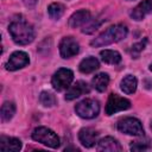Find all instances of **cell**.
I'll list each match as a JSON object with an SVG mask.
<instances>
[{
    "label": "cell",
    "mask_w": 152,
    "mask_h": 152,
    "mask_svg": "<svg viewBox=\"0 0 152 152\" xmlns=\"http://www.w3.org/2000/svg\"><path fill=\"white\" fill-rule=\"evenodd\" d=\"M8 32L12 39L19 45H26L34 39L33 26L27 23L23 17L15 18L8 26Z\"/></svg>",
    "instance_id": "obj_1"
},
{
    "label": "cell",
    "mask_w": 152,
    "mask_h": 152,
    "mask_svg": "<svg viewBox=\"0 0 152 152\" xmlns=\"http://www.w3.org/2000/svg\"><path fill=\"white\" fill-rule=\"evenodd\" d=\"M131 107V102L119 96L118 94H110L106 104V114L107 115H112L116 112L120 110H126Z\"/></svg>",
    "instance_id": "obj_7"
},
{
    "label": "cell",
    "mask_w": 152,
    "mask_h": 152,
    "mask_svg": "<svg viewBox=\"0 0 152 152\" xmlns=\"http://www.w3.org/2000/svg\"><path fill=\"white\" fill-rule=\"evenodd\" d=\"M137 78L133 75H127L125 78H122L121 81V90L126 94H133L137 89Z\"/></svg>",
    "instance_id": "obj_19"
},
{
    "label": "cell",
    "mask_w": 152,
    "mask_h": 152,
    "mask_svg": "<svg viewBox=\"0 0 152 152\" xmlns=\"http://www.w3.org/2000/svg\"><path fill=\"white\" fill-rule=\"evenodd\" d=\"M97 150L99 151H104V152H119V151H121V146L114 138L106 137V138H103L99 141Z\"/></svg>",
    "instance_id": "obj_15"
},
{
    "label": "cell",
    "mask_w": 152,
    "mask_h": 152,
    "mask_svg": "<svg viewBox=\"0 0 152 152\" xmlns=\"http://www.w3.org/2000/svg\"><path fill=\"white\" fill-rule=\"evenodd\" d=\"M72 78H74V72L70 69L61 68L53 74L51 83L56 90H63L70 86V83L72 82Z\"/></svg>",
    "instance_id": "obj_6"
},
{
    "label": "cell",
    "mask_w": 152,
    "mask_h": 152,
    "mask_svg": "<svg viewBox=\"0 0 152 152\" xmlns=\"http://www.w3.org/2000/svg\"><path fill=\"white\" fill-rule=\"evenodd\" d=\"M152 12V0H144L131 12V17L134 20H141L147 13Z\"/></svg>",
    "instance_id": "obj_14"
},
{
    "label": "cell",
    "mask_w": 152,
    "mask_h": 152,
    "mask_svg": "<svg viewBox=\"0 0 152 152\" xmlns=\"http://www.w3.org/2000/svg\"><path fill=\"white\" fill-rule=\"evenodd\" d=\"M14 113H15V106H14L13 102L6 101V102L1 106V120H2L4 122L10 121V120L13 118Z\"/></svg>",
    "instance_id": "obj_20"
},
{
    "label": "cell",
    "mask_w": 152,
    "mask_h": 152,
    "mask_svg": "<svg viewBox=\"0 0 152 152\" xmlns=\"http://www.w3.org/2000/svg\"><path fill=\"white\" fill-rule=\"evenodd\" d=\"M127 33H128V30L125 25H122V24L113 25V26L108 27L106 31H103L101 34H99L95 39H93L90 45L94 48L106 46V45L122 40L124 38H126Z\"/></svg>",
    "instance_id": "obj_2"
},
{
    "label": "cell",
    "mask_w": 152,
    "mask_h": 152,
    "mask_svg": "<svg viewBox=\"0 0 152 152\" xmlns=\"http://www.w3.org/2000/svg\"><path fill=\"white\" fill-rule=\"evenodd\" d=\"M150 148V144H148V140H145V141H134L132 145H131V150L132 151H144V150H147Z\"/></svg>",
    "instance_id": "obj_25"
},
{
    "label": "cell",
    "mask_w": 152,
    "mask_h": 152,
    "mask_svg": "<svg viewBox=\"0 0 152 152\" xmlns=\"http://www.w3.org/2000/svg\"><path fill=\"white\" fill-rule=\"evenodd\" d=\"M150 69H151V71H152V64H151V66H150Z\"/></svg>",
    "instance_id": "obj_27"
},
{
    "label": "cell",
    "mask_w": 152,
    "mask_h": 152,
    "mask_svg": "<svg viewBox=\"0 0 152 152\" xmlns=\"http://www.w3.org/2000/svg\"><path fill=\"white\" fill-rule=\"evenodd\" d=\"M145 45H146V39H144L142 42H139V43L134 44V45L132 46V49H131V53H132V56L137 58V57L140 55V52L145 49Z\"/></svg>",
    "instance_id": "obj_24"
},
{
    "label": "cell",
    "mask_w": 152,
    "mask_h": 152,
    "mask_svg": "<svg viewBox=\"0 0 152 152\" xmlns=\"http://www.w3.org/2000/svg\"><path fill=\"white\" fill-rule=\"evenodd\" d=\"M80 51L78 43L72 37H64L59 43V52L63 58H71Z\"/></svg>",
    "instance_id": "obj_9"
},
{
    "label": "cell",
    "mask_w": 152,
    "mask_h": 152,
    "mask_svg": "<svg viewBox=\"0 0 152 152\" xmlns=\"http://www.w3.org/2000/svg\"><path fill=\"white\" fill-rule=\"evenodd\" d=\"M21 148V141L17 138L11 137H0V150L6 152H18Z\"/></svg>",
    "instance_id": "obj_13"
},
{
    "label": "cell",
    "mask_w": 152,
    "mask_h": 152,
    "mask_svg": "<svg viewBox=\"0 0 152 152\" xmlns=\"http://www.w3.org/2000/svg\"><path fill=\"white\" fill-rule=\"evenodd\" d=\"M89 91H90V88H89V86H88L86 82H83V81H77V82H76L74 86H71V87L69 88V90L66 91V94H65V100L71 101V100L78 97V96H81V95H83V94H87V93H89Z\"/></svg>",
    "instance_id": "obj_12"
},
{
    "label": "cell",
    "mask_w": 152,
    "mask_h": 152,
    "mask_svg": "<svg viewBox=\"0 0 152 152\" xmlns=\"http://www.w3.org/2000/svg\"><path fill=\"white\" fill-rule=\"evenodd\" d=\"M96 20H97V19H90V20L84 25L82 32H83V33H91V32H94V31L100 26V24H101V21H96Z\"/></svg>",
    "instance_id": "obj_23"
},
{
    "label": "cell",
    "mask_w": 152,
    "mask_h": 152,
    "mask_svg": "<svg viewBox=\"0 0 152 152\" xmlns=\"http://www.w3.org/2000/svg\"><path fill=\"white\" fill-rule=\"evenodd\" d=\"M91 83L97 91H104L109 84V76L104 72H100L94 76Z\"/></svg>",
    "instance_id": "obj_17"
},
{
    "label": "cell",
    "mask_w": 152,
    "mask_h": 152,
    "mask_svg": "<svg viewBox=\"0 0 152 152\" xmlns=\"http://www.w3.org/2000/svg\"><path fill=\"white\" fill-rule=\"evenodd\" d=\"M101 59L107 64H118L121 62V56L118 51L114 50H103L100 52Z\"/></svg>",
    "instance_id": "obj_18"
},
{
    "label": "cell",
    "mask_w": 152,
    "mask_h": 152,
    "mask_svg": "<svg viewBox=\"0 0 152 152\" xmlns=\"http://www.w3.org/2000/svg\"><path fill=\"white\" fill-rule=\"evenodd\" d=\"M28 55L24 51H15L10 56V59L6 63V69L10 71H14L18 69H21L28 64Z\"/></svg>",
    "instance_id": "obj_8"
},
{
    "label": "cell",
    "mask_w": 152,
    "mask_h": 152,
    "mask_svg": "<svg viewBox=\"0 0 152 152\" xmlns=\"http://www.w3.org/2000/svg\"><path fill=\"white\" fill-rule=\"evenodd\" d=\"M99 66H100L99 61L95 57L90 56V57L84 58L80 63V66L78 68H80V71L81 72H83V74H90V72L95 71L96 69H99Z\"/></svg>",
    "instance_id": "obj_16"
},
{
    "label": "cell",
    "mask_w": 152,
    "mask_h": 152,
    "mask_svg": "<svg viewBox=\"0 0 152 152\" xmlns=\"http://www.w3.org/2000/svg\"><path fill=\"white\" fill-rule=\"evenodd\" d=\"M118 129L129 135H144L141 122L135 118H124L118 122Z\"/></svg>",
    "instance_id": "obj_5"
},
{
    "label": "cell",
    "mask_w": 152,
    "mask_h": 152,
    "mask_svg": "<svg viewBox=\"0 0 152 152\" xmlns=\"http://www.w3.org/2000/svg\"><path fill=\"white\" fill-rule=\"evenodd\" d=\"M32 139L40 142V144H44L51 148H57L59 146V138L57 137V134L46 128V127H37L34 128V131L32 132Z\"/></svg>",
    "instance_id": "obj_3"
},
{
    "label": "cell",
    "mask_w": 152,
    "mask_h": 152,
    "mask_svg": "<svg viewBox=\"0 0 152 152\" xmlns=\"http://www.w3.org/2000/svg\"><path fill=\"white\" fill-rule=\"evenodd\" d=\"M91 19L90 17V12L87 11V10H80L77 12H75L70 18H69V26L72 27V28H76V27H80L82 25H86L89 20Z\"/></svg>",
    "instance_id": "obj_11"
},
{
    "label": "cell",
    "mask_w": 152,
    "mask_h": 152,
    "mask_svg": "<svg viewBox=\"0 0 152 152\" xmlns=\"http://www.w3.org/2000/svg\"><path fill=\"white\" fill-rule=\"evenodd\" d=\"M39 101L44 107H52L56 103V97L53 94L49 91H42L39 96Z\"/></svg>",
    "instance_id": "obj_22"
},
{
    "label": "cell",
    "mask_w": 152,
    "mask_h": 152,
    "mask_svg": "<svg viewBox=\"0 0 152 152\" xmlns=\"http://www.w3.org/2000/svg\"><path fill=\"white\" fill-rule=\"evenodd\" d=\"M36 2H37V0H24L25 6H27V7H33L36 5Z\"/></svg>",
    "instance_id": "obj_26"
},
{
    "label": "cell",
    "mask_w": 152,
    "mask_h": 152,
    "mask_svg": "<svg viewBox=\"0 0 152 152\" xmlns=\"http://www.w3.org/2000/svg\"><path fill=\"white\" fill-rule=\"evenodd\" d=\"M75 110L78 114V116H81L83 119H93L99 114L100 104L96 100L84 99L76 104Z\"/></svg>",
    "instance_id": "obj_4"
},
{
    "label": "cell",
    "mask_w": 152,
    "mask_h": 152,
    "mask_svg": "<svg viewBox=\"0 0 152 152\" xmlns=\"http://www.w3.org/2000/svg\"><path fill=\"white\" fill-rule=\"evenodd\" d=\"M97 135H99V133L95 129H93L90 127H86L80 131L78 139L84 147H93L97 140Z\"/></svg>",
    "instance_id": "obj_10"
},
{
    "label": "cell",
    "mask_w": 152,
    "mask_h": 152,
    "mask_svg": "<svg viewBox=\"0 0 152 152\" xmlns=\"http://www.w3.org/2000/svg\"><path fill=\"white\" fill-rule=\"evenodd\" d=\"M48 12L51 19H59L64 13V6L59 2H53L49 6Z\"/></svg>",
    "instance_id": "obj_21"
},
{
    "label": "cell",
    "mask_w": 152,
    "mask_h": 152,
    "mask_svg": "<svg viewBox=\"0 0 152 152\" xmlns=\"http://www.w3.org/2000/svg\"><path fill=\"white\" fill-rule=\"evenodd\" d=\"M151 128H152V124H151Z\"/></svg>",
    "instance_id": "obj_28"
}]
</instances>
